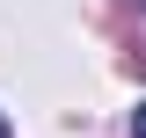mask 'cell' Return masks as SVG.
Returning <instances> with one entry per match:
<instances>
[{
  "instance_id": "cell-1",
  "label": "cell",
  "mask_w": 146,
  "mask_h": 138,
  "mask_svg": "<svg viewBox=\"0 0 146 138\" xmlns=\"http://www.w3.org/2000/svg\"><path fill=\"white\" fill-rule=\"evenodd\" d=\"M131 138H146V102H139V109H131Z\"/></svg>"
},
{
  "instance_id": "cell-2",
  "label": "cell",
  "mask_w": 146,
  "mask_h": 138,
  "mask_svg": "<svg viewBox=\"0 0 146 138\" xmlns=\"http://www.w3.org/2000/svg\"><path fill=\"white\" fill-rule=\"evenodd\" d=\"M0 138H7V124H0Z\"/></svg>"
}]
</instances>
